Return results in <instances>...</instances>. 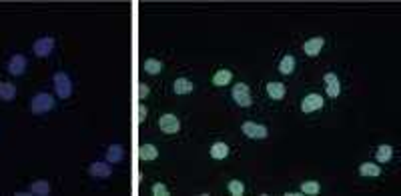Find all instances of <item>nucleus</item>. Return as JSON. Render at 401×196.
I'll return each instance as SVG.
<instances>
[{
	"mask_svg": "<svg viewBox=\"0 0 401 196\" xmlns=\"http://www.w3.org/2000/svg\"><path fill=\"white\" fill-rule=\"evenodd\" d=\"M28 108H30L32 114L43 116V114H47V112H50L54 108V96L50 92H36L34 96L30 98Z\"/></svg>",
	"mask_w": 401,
	"mask_h": 196,
	"instance_id": "obj_1",
	"label": "nucleus"
},
{
	"mask_svg": "<svg viewBox=\"0 0 401 196\" xmlns=\"http://www.w3.org/2000/svg\"><path fill=\"white\" fill-rule=\"evenodd\" d=\"M52 84H54V92L56 96L67 100L72 94V80L67 72H56L52 76Z\"/></svg>",
	"mask_w": 401,
	"mask_h": 196,
	"instance_id": "obj_2",
	"label": "nucleus"
},
{
	"mask_svg": "<svg viewBox=\"0 0 401 196\" xmlns=\"http://www.w3.org/2000/svg\"><path fill=\"white\" fill-rule=\"evenodd\" d=\"M54 38L52 36H40V38H36L34 42H32V52L38 56V58H47L52 54V50H54Z\"/></svg>",
	"mask_w": 401,
	"mask_h": 196,
	"instance_id": "obj_3",
	"label": "nucleus"
},
{
	"mask_svg": "<svg viewBox=\"0 0 401 196\" xmlns=\"http://www.w3.org/2000/svg\"><path fill=\"white\" fill-rule=\"evenodd\" d=\"M231 96L235 100V104L239 106H251V102H253V98H251V92H249V86L245 84V82H237L235 86H233V90H231Z\"/></svg>",
	"mask_w": 401,
	"mask_h": 196,
	"instance_id": "obj_4",
	"label": "nucleus"
},
{
	"mask_svg": "<svg viewBox=\"0 0 401 196\" xmlns=\"http://www.w3.org/2000/svg\"><path fill=\"white\" fill-rule=\"evenodd\" d=\"M26 68H28V60H26L24 54H12L8 64H6V70L12 76H23L26 72Z\"/></svg>",
	"mask_w": 401,
	"mask_h": 196,
	"instance_id": "obj_5",
	"label": "nucleus"
},
{
	"mask_svg": "<svg viewBox=\"0 0 401 196\" xmlns=\"http://www.w3.org/2000/svg\"><path fill=\"white\" fill-rule=\"evenodd\" d=\"M241 130H243V134H245V136H249V138H257V140L267 138V134H269L267 126H265V124H257V122H243Z\"/></svg>",
	"mask_w": 401,
	"mask_h": 196,
	"instance_id": "obj_6",
	"label": "nucleus"
},
{
	"mask_svg": "<svg viewBox=\"0 0 401 196\" xmlns=\"http://www.w3.org/2000/svg\"><path fill=\"white\" fill-rule=\"evenodd\" d=\"M159 128L165 132V134H177L181 130V122L175 114H163L159 118Z\"/></svg>",
	"mask_w": 401,
	"mask_h": 196,
	"instance_id": "obj_7",
	"label": "nucleus"
},
{
	"mask_svg": "<svg viewBox=\"0 0 401 196\" xmlns=\"http://www.w3.org/2000/svg\"><path fill=\"white\" fill-rule=\"evenodd\" d=\"M323 108V98L321 94H315V92H311V94H307L303 100H301V110L309 114V112H315V110H321Z\"/></svg>",
	"mask_w": 401,
	"mask_h": 196,
	"instance_id": "obj_8",
	"label": "nucleus"
},
{
	"mask_svg": "<svg viewBox=\"0 0 401 196\" xmlns=\"http://www.w3.org/2000/svg\"><path fill=\"white\" fill-rule=\"evenodd\" d=\"M325 80V88H327V96L329 98H337L341 94V82H339V76L335 72H327L323 76Z\"/></svg>",
	"mask_w": 401,
	"mask_h": 196,
	"instance_id": "obj_9",
	"label": "nucleus"
},
{
	"mask_svg": "<svg viewBox=\"0 0 401 196\" xmlns=\"http://www.w3.org/2000/svg\"><path fill=\"white\" fill-rule=\"evenodd\" d=\"M323 46H325V38H323V36H313V38L305 40L303 52H305L307 56H317V54L323 50Z\"/></svg>",
	"mask_w": 401,
	"mask_h": 196,
	"instance_id": "obj_10",
	"label": "nucleus"
},
{
	"mask_svg": "<svg viewBox=\"0 0 401 196\" xmlns=\"http://www.w3.org/2000/svg\"><path fill=\"white\" fill-rule=\"evenodd\" d=\"M89 172H91L93 178H109L113 174V168H111L109 162H93L89 166Z\"/></svg>",
	"mask_w": 401,
	"mask_h": 196,
	"instance_id": "obj_11",
	"label": "nucleus"
},
{
	"mask_svg": "<svg viewBox=\"0 0 401 196\" xmlns=\"http://www.w3.org/2000/svg\"><path fill=\"white\" fill-rule=\"evenodd\" d=\"M173 90H175V94H179V96L191 94V92L195 90V84L191 82L189 78H177L175 84H173Z\"/></svg>",
	"mask_w": 401,
	"mask_h": 196,
	"instance_id": "obj_12",
	"label": "nucleus"
},
{
	"mask_svg": "<svg viewBox=\"0 0 401 196\" xmlns=\"http://www.w3.org/2000/svg\"><path fill=\"white\" fill-rule=\"evenodd\" d=\"M16 96V86L12 82H6V80H0V100L4 102H12Z\"/></svg>",
	"mask_w": 401,
	"mask_h": 196,
	"instance_id": "obj_13",
	"label": "nucleus"
},
{
	"mask_svg": "<svg viewBox=\"0 0 401 196\" xmlns=\"http://www.w3.org/2000/svg\"><path fill=\"white\" fill-rule=\"evenodd\" d=\"M285 92H287L285 84H281V82H267V94H269V98H273V100H283Z\"/></svg>",
	"mask_w": 401,
	"mask_h": 196,
	"instance_id": "obj_14",
	"label": "nucleus"
},
{
	"mask_svg": "<svg viewBox=\"0 0 401 196\" xmlns=\"http://www.w3.org/2000/svg\"><path fill=\"white\" fill-rule=\"evenodd\" d=\"M231 80H233V72L229 68H221V70H217L215 76H213V84L215 86H227Z\"/></svg>",
	"mask_w": 401,
	"mask_h": 196,
	"instance_id": "obj_15",
	"label": "nucleus"
},
{
	"mask_svg": "<svg viewBox=\"0 0 401 196\" xmlns=\"http://www.w3.org/2000/svg\"><path fill=\"white\" fill-rule=\"evenodd\" d=\"M28 192L30 194H36V196H47L50 194V184L47 180H34L30 186H28Z\"/></svg>",
	"mask_w": 401,
	"mask_h": 196,
	"instance_id": "obj_16",
	"label": "nucleus"
},
{
	"mask_svg": "<svg viewBox=\"0 0 401 196\" xmlns=\"http://www.w3.org/2000/svg\"><path fill=\"white\" fill-rule=\"evenodd\" d=\"M157 156H159V150H157L155 144H142V146L139 148V158L144 160V162H151V160H155Z\"/></svg>",
	"mask_w": 401,
	"mask_h": 196,
	"instance_id": "obj_17",
	"label": "nucleus"
},
{
	"mask_svg": "<svg viewBox=\"0 0 401 196\" xmlns=\"http://www.w3.org/2000/svg\"><path fill=\"white\" fill-rule=\"evenodd\" d=\"M163 68H165V64L161 60H157V58H146L144 64H142V70L146 74H161Z\"/></svg>",
	"mask_w": 401,
	"mask_h": 196,
	"instance_id": "obj_18",
	"label": "nucleus"
},
{
	"mask_svg": "<svg viewBox=\"0 0 401 196\" xmlns=\"http://www.w3.org/2000/svg\"><path fill=\"white\" fill-rule=\"evenodd\" d=\"M211 156L215 160H225L229 156V144L227 142H215L211 146Z\"/></svg>",
	"mask_w": 401,
	"mask_h": 196,
	"instance_id": "obj_19",
	"label": "nucleus"
},
{
	"mask_svg": "<svg viewBox=\"0 0 401 196\" xmlns=\"http://www.w3.org/2000/svg\"><path fill=\"white\" fill-rule=\"evenodd\" d=\"M359 174L361 176H367V178H375V176L381 174V168H379V164H375V162H363L359 166Z\"/></svg>",
	"mask_w": 401,
	"mask_h": 196,
	"instance_id": "obj_20",
	"label": "nucleus"
},
{
	"mask_svg": "<svg viewBox=\"0 0 401 196\" xmlns=\"http://www.w3.org/2000/svg\"><path fill=\"white\" fill-rule=\"evenodd\" d=\"M391 158H393V148L389 144H379L377 152H375V160L383 164V162H389Z\"/></svg>",
	"mask_w": 401,
	"mask_h": 196,
	"instance_id": "obj_21",
	"label": "nucleus"
},
{
	"mask_svg": "<svg viewBox=\"0 0 401 196\" xmlns=\"http://www.w3.org/2000/svg\"><path fill=\"white\" fill-rule=\"evenodd\" d=\"M295 64H297L295 56H291V54H285L283 58H281V62H279V72H281V74H291L293 70H295Z\"/></svg>",
	"mask_w": 401,
	"mask_h": 196,
	"instance_id": "obj_22",
	"label": "nucleus"
},
{
	"mask_svg": "<svg viewBox=\"0 0 401 196\" xmlns=\"http://www.w3.org/2000/svg\"><path fill=\"white\" fill-rule=\"evenodd\" d=\"M122 156H124V150H122L120 144H113L107 150V162H120Z\"/></svg>",
	"mask_w": 401,
	"mask_h": 196,
	"instance_id": "obj_23",
	"label": "nucleus"
},
{
	"mask_svg": "<svg viewBox=\"0 0 401 196\" xmlns=\"http://www.w3.org/2000/svg\"><path fill=\"white\" fill-rule=\"evenodd\" d=\"M319 182H315V180H307V182H303L301 184V192L303 194H309V196H315V194H319Z\"/></svg>",
	"mask_w": 401,
	"mask_h": 196,
	"instance_id": "obj_24",
	"label": "nucleus"
},
{
	"mask_svg": "<svg viewBox=\"0 0 401 196\" xmlns=\"http://www.w3.org/2000/svg\"><path fill=\"white\" fill-rule=\"evenodd\" d=\"M227 188H229V194H233V196L245 194V184H243L241 180H231V182L227 184Z\"/></svg>",
	"mask_w": 401,
	"mask_h": 196,
	"instance_id": "obj_25",
	"label": "nucleus"
},
{
	"mask_svg": "<svg viewBox=\"0 0 401 196\" xmlns=\"http://www.w3.org/2000/svg\"><path fill=\"white\" fill-rule=\"evenodd\" d=\"M153 194L155 196H168V188H166L165 184L157 182V184H153Z\"/></svg>",
	"mask_w": 401,
	"mask_h": 196,
	"instance_id": "obj_26",
	"label": "nucleus"
},
{
	"mask_svg": "<svg viewBox=\"0 0 401 196\" xmlns=\"http://www.w3.org/2000/svg\"><path fill=\"white\" fill-rule=\"evenodd\" d=\"M146 96H149V86L146 84H139V98L144 100Z\"/></svg>",
	"mask_w": 401,
	"mask_h": 196,
	"instance_id": "obj_27",
	"label": "nucleus"
},
{
	"mask_svg": "<svg viewBox=\"0 0 401 196\" xmlns=\"http://www.w3.org/2000/svg\"><path fill=\"white\" fill-rule=\"evenodd\" d=\"M146 114H149V110L144 108V104H139V122H142L146 118Z\"/></svg>",
	"mask_w": 401,
	"mask_h": 196,
	"instance_id": "obj_28",
	"label": "nucleus"
}]
</instances>
